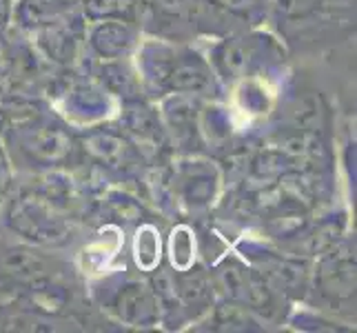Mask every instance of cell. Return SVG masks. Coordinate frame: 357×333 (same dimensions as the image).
Segmentation results:
<instances>
[{
	"instance_id": "obj_11",
	"label": "cell",
	"mask_w": 357,
	"mask_h": 333,
	"mask_svg": "<svg viewBox=\"0 0 357 333\" xmlns=\"http://www.w3.org/2000/svg\"><path fill=\"white\" fill-rule=\"evenodd\" d=\"M142 40V31L135 22L122 18L87 22L84 49L96 60H118L131 58Z\"/></svg>"
},
{
	"instance_id": "obj_25",
	"label": "cell",
	"mask_w": 357,
	"mask_h": 333,
	"mask_svg": "<svg viewBox=\"0 0 357 333\" xmlns=\"http://www.w3.org/2000/svg\"><path fill=\"white\" fill-rule=\"evenodd\" d=\"M14 63H11V54L0 45V98L7 96L11 82H14Z\"/></svg>"
},
{
	"instance_id": "obj_17",
	"label": "cell",
	"mask_w": 357,
	"mask_h": 333,
	"mask_svg": "<svg viewBox=\"0 0 357 333\" xmlns=\"http://www.w3.org/2000/svg\"><path fill=\"white\" fill-rule=\"evenodd\" d=\"M176 278V295L184 323H195L215 304V289L211 282V274L202 265H191L182 271L174 269Z\"/></svg>"
},
{
	"instance_id": "obj_16",
	"label": "cell",
	"mask_w": 357,
	"mask_h": 333,
	"mask_svg": "<svg viewBox=\"0 0 357 333\" xmlns=\"http://www.w3.org/2000/svg\"><path fill=\"white\" fill-rule=\"evenodd\" d=\"M63 94V114L82 125L105 120L112 111V94L93 76L71 80Z\"/></svg>"
},
{
	"instance_id": "obj_9",
	"label": "cell",
	"mask_w": 357,
	"mask_h": 333,
	"mask_svg": "<svg viewBox=\"0 0 357 333\" xmlns=\"http://www.w3.org/2000/svg\"><path fill=\"white\" fill-rule=\"evenodd\" d=\"M84 34H87V20H84L82 11H78V14L31 31L29 38L43 58L60 67H73L84 49Z\"/></svg>"
},
{
	"instance_id": "obj_18",
	"label": "cell",
	"mask_w": 357,
	"mask_h": 333,
	"mask_svg": "<svg viewBox=\"0 0 357 333\" xmlns=\"http://www.w3.org/2000/svg\"><path fill=\"white\" fill-rule=\"evenodd\" d=\"M78 11H82L80 0H16L11 9V24L29 36L45 24L78 14Z\"/></svg>"
},
{
	"instance_id": "obj_3",
	"label": "cell",
	"mask_w": 357,
	"mask_h": 333,
	"mask_svg": "<svg viewBox=\"0 0 357 333\" xmlns=\"http://www.w3.org/2000/svg\"><path fill=\"white\" fill-rule=\"evenodd\" d=\"M9 145L16 151L11 163L29 165L31 169H54L71 163L80 151L78 138L60 118L33 114L9 127Z\"/></svg>"
},
{
	"instance_id": "obj_5",
	"label": "cell",
	"mask_w": 357,
	"mask_h": 333,
	"mask_svg": "<svg viewBox=\"0 0 357 333\" xmlns=\"http://www.w3.org/2000/svg\"><path fill=\"white\" fill-rule=\"evenodd\" d=\"M229 20L208 0H144L138 27L155 38L171 43H187L195 34L206 29L208 22Z\"/></svg>"
},
{
	"instance_id": "obj_4",
	"label": "cell",
	"mask_w": 357,
	"mask_h": 333,
	"mask_svg": "<svg viewBox=\"0 0 357 333\" xmlns=\"http://www.w3.org/2000/svg\"><path fill=\"white\" fill-rule=\"evenodd\" d=\"M211 282L220 300L240 304L262 320H273L282 313V295L257 267L246 265L240 256L227 253L211 271Z\"/></svg>"
},
{
	"instance_id": "obj_1",
	"label": "cell",
	"mask_w": 357,
	"mask_h": 333,
	"mask_svg": "<svg viewBox=\"0 0 357 333\" xmlns=\"http://www.w3.org/2000/svg\"><path fill=\"white\" fill-rule=\"evenodd\" d=\"M133 54V67L140 78L144 98L182 94L204 101L220 94V80L208 58L184 43L149 38L140 40Z\"/></svg>"
},
{
	"instance_id": "obj_12",
	"label": "cell",
	"mask_w": 357,
	"mask_h": 333,
	"mask_svg": "<svg viewBox=\"0 0 357 333\" xmlns=\"http://www.w3.org/2000/svg\"><path fill=\"white\" fill-rule=\"evenodd\" d=\"M313 291L328 309L351 306L355 300V260L349 253H326L313 274Z\"/></svg>"
},
{
	"instance_id": "obj_2",
	"label": "cell",
	"mask_w": 357,
	"mask_h": 333,
	"mask_svg": "<svg viewBox=\"0 0 357 333\" xmlns=\"http://www.w3.org/2000/svg\"><path fill=\"white\" fill-rule=\"evenodd\" d=\"M218 80L236 84L240 80H264L273 69L284 63V49L273 36L262 31L227 34L208 54Z\"/></svg>"
},
{
	"instance_id": "obj_8",
	"label": "cell",
	"mask_w": 357,
	"mask_h": 333,
	"mask_svg": "<svg viewBox=\"0 0 357 333\" xmlns=\"http://www.w3.org/2000/svg\"><path fill=\"white\" fill-rule=\"evenodd\" d=\"M7 225L29 242L60 244L69 238V225L54 214V209L36 195L11 198Z\"/></svg>"
},
{
	"instance_id": "obj_21",
	"label": "cell",
	"mask_w": 357,
	"mask_h": 333,
	"mask_svg": "<svg viewBox=\"0 0 357 333\" xmlns=\"http://www.w3.org/2000/svg\"><path fill=\"white\" fill-rule=\"evenodd\" d=\"M160 233L155 231L153 225H140L138 233H135V242H133V258L135 265L142 271H153L160 265V253H162V246H160Z\"/></svg>"
},
{
	"instance_id": "obj_22",
	"label": "cell",
	"mask_w": 357,
	"mask_h": 333,
	"mask_svg": "<svg viewBox=\"0 0 357 333\" xmlns=\"http://www.w3.org/2000/svg\"><path fill=\"white\" fill-rule=\"evenodd\" d=\"M169 260L171 269L182 271L191 265H195V238L193 231L187 225H180L171 231L169 236Z\"/></svg>"
},
{
	"instance_id": "obj_19",
	"label": "cell",
	"mask_w": 357,
	"mask_h": 333,
	"mask_svg": "<svg viewBox=\"0 0 357 333\" xmlns=\"http://www.w3.org/2000/svg\"><path fill=\"white\" fill-rule=\"evenodd\" d=\"M200 323L206 325L200 329H208V331H260L262 329L255 313L227 300L213 304L208 313L200 318Z\"/></svg>"
},
{
	"instance_id": "obj_24",
	"label": "cell",
	"mask_w": 357,
	"mask_h": 333,
	"mask_svg": "<svg viewBox=\"0 0 357 333\" xmlns=\"http://www.w3.org/2000/svg\"><path fill=\"white\" fill-rule=\"evenodd\" d=\"M11 189H14V163L5 147L0 145V205L9 200Z\"/></svg>"
},
{
	"instance_id": "obj_7",
	"label": "cell",
	"mask_w": 357,
	"mask_h": 333,
	"mask_svg": "<svg viewBox=\"0 0 357 333\" xmlns=\"http://www.w3.org/2000/svg\"><path fill=\"white\" fill-rule=\"evenodd\" d=\"M65 271V265L58 258L27 244H9L0 249V278L24 291L60 282Z\"/></svg>"
},
{
	"instance_id": "obj_10",
	"label": "cell",
	"mask_w": 357,
	"mask_h": 333,
	"mask_svg": "<svg viewBox=\"0 0 357 333\" xmlns=\"http://www.w3.org/2000/svg\"><path fill=\"white\" fill-rule=\"evenodd\" d=\"M200 109L202 98L182 96V94H169L162 98L160 107V120L167 131L169 145L178 147L180 151L193 154L202 149V133H200Z\"/></svg>"
},
{
	"instance_id": "obj_14",
	"label": "cell",
	"mask_w": 357,
	"mask_h": 333,
	"mask_svg": "<svg viewBox=\"0 0 357 333\" xmlns=\"http://www.w3.org/2000/svg\"><path fill=\"white\" fill-rule=\"evenodd\" d=\"M80 149L91 156L98 165H102L107 169L116 171H131L133 167H138L142 160V154L138 151L125 133L120 129H91L84 135L78 138Z\"/></svg>"
},
{
	"instance_id": "obj_13",
	"label": "cell",
	"mask_w": 357,
	"mask_h": 333,
	"mask_svg": "<svg viewBox=\"0 0 357 333\" xmlns=\"http://www.w3.org/2000/svg\"><path fill=\"white\" fill-rule=\"evenodd\" d=\"M120 131L138 147L142 156H146L149 151L160 154V149H165L169 145L160 114L146 103V98H135V101L122 103Z\"/></svg>"
},
{
	"instance_id": "obj_15",
	"label": "cell",
	"mask_w": 357,
	"mask_h": 333,
	"mask_svg": "<svg viewBox=\"0 0 357 333\" xmlns=\"http://www.w3.org/2000/svg\"><path fill=\"white\" fill-rule=\"evenodd\" d=\"M218 169L206 160H184L174 171V195L191 209L208 207L218 191Z\"/></svg>"
},
{
	"instance_id": "obj_23",
	"label": "cell",
	"mask_w": 357,
	"mask_h": 333,
	"mask_svg": "<svg viewBox=\"0 0 357 333\" xmlns=\"http://www.w3.org/2000/svg\"><path fill=\"white\" fill-rule=\"evenodd\" d=\"M326 5L328 0H271V7L278 9V14L289 20H302L315 16Z\"/></svg>"
},
{
	"instance_id": "obj_26",
	"label": "cell",
	"mask_w": 357,
	"mask_h": 333,
	"mask_svg": "<svg viewBox=\"0 0 357 333\" xmlns=\"http://www.w3.org/2000/svg\"><path fill=\"white\" fill-rule=\"evenodd\" d=\"M11 9H14V0H0V36H3L11 24Z\"/></svg>"
},
{
	"instance_id": "obj_20",
	"label": "cell",
	"mask_w": 357,
	"mask_h": 333,
	"mask_svg": "<svg viewBox=\"0 0 357 333\" xmlns=\"http://www.w3.org/2000/svg\"><path fill=\"white\" fill-rule=\"evenodd\" d=\"M220 14L246 27H260L268 18L271 0H208Z\"/></svg>"
},
{
	"instance_id": "obj_6",
	"label": "cell",
	"mask_w": 357,
	"mask_h": 333,
	"mask_svg": "<svg viewBox=\"0 0 357 333\" xmlns=\"http://www.w3.org/2000/svg\"><path fill=\"white\" fill-rule=\"evenodd\" d=\"M93 300L120 325L149 329L160 325L155 293L149 280L120 271L93 285Z\"/></svg>"
}]
</instances>
